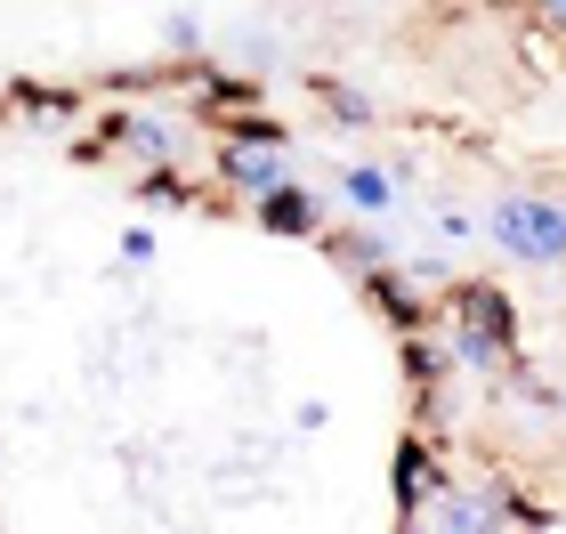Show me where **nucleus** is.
<instances>
[{"label": "nucleus", "instance_id": "nucleus-1", "mask_svg": "<svg viewBox=\"0 0 566 534\" xmlns=\"http://www.w3.org/2000/svg\"><path fill=\"white\" fill-rule=\"evenodd\" d=\"M437 333H446L461 373L526 380V324H518V308H510V292L485 284V275H453V284L437 292Z\"/></svg>", "mask_w": 566, "mask_h": 534}, {"label": "nucleus", "instance_id": "nucleus-2", "mask_svg": "<svg viewBox=\"0 0 566 534\" xmlns=\"http://www.w3.org/2000/svg\"><path fill=\"white\" fill-rule=\"evenodd\" d=\"M485 235L518 268H566V195L558 187H502L485 202Z\"/></svg>", "mask_w": 566, "mask_h": 534}, {"label": "nucleus", "instance_id": "nucleus-3", "mask_svg": "<svg viewBox=\"0 0 566 534\" xmlns=\"http://www.w3.org/2000/svg\"><path fill=\"white\" fill-rule=\"evenodd\" d=\"M446 486H453V478H446V438H437L429 421H413V429L397 438V453H389V502H397V519L421 526V511H429Z\"/></svg>", "mask_w": 566, "mask_h": 534}, {"label": "nucleus", "instance_id": "nucleus-4", "mask_svg": "<svg viewBox=\"0 0 566 534\" xmlns=\"http://www.w3.org/2000/svg\"><path fill=\"white\" fill-rule=\"evenodd\" d=\"M356 292H365V308L389 324L397 341H405V333H421V324H437V300H429V292H413V268H397V260L365 268V275H356Z\"/></svg>", "mask_w": 566, "mask_h": 534}, {"label": "nucleus", "instance_id": "nucleus-5", "mask_svg": "<svg viewBox=\"0 0 566 534\" xmlns=\"http://www.w3.org/2000/svg\"><path fill=\"white\" fill-rule=\"evenodd\" d=\"M251 219L268 227V235H324V202L292 187V178H275L268 195H251Z\"/></svg>", "mask_w": 566, "mask_h": 534}, {"label": "nucleus", "instance_id": "nucleus-6", "mask_svg": "<svg viewBox=\"0 0 566 534\" xmlns=\"http://www.w3.org/2000/svg\"><path fill=\"white\" fill-rule=\"evenodd\" d=\"M0 114H24L33 130H65V122H82V90L73 82H9Z\"/></svg>", "mask_w": 566, "mask_h": 534}, {"label": "nucleus", "instance_id": "nucleus-7", "mask_svg": "<svg viewBox=\"0 0 566 534\" xmlns=\"http://www.w3.org/2000/svg\"><path fill=\"white\" fill-rule=\"evenodd\" d=\"M130 195L146 202V211H154V202H163V211H219V195H202L178 163H138V187Z\"/></svg>", "mask_w": 566, "mask_h": 534}, {"label": "nucleus", "instance_id": "nucleus-8", "mask_svg": "<svg viewBox=\"0 0 566 534\" xmlns=\"http://www.w3.org/2000/svg\"><path fill=\"white\" fill-rule=\"evenodd\" d=\"M316 243H324V260L340 268V275H365V268H380V260H389V243H380L373 227H324Z\"/></svg>", "mask_w": 566, "mask_h": 534}, {"label": "nucleus", "instance_id": "nucleus-9", "mask_svg": "<svg viewBox=\"0 0 566 534\" xmlns=\"http://www.w3.org/2000/svg\"><path fill=\"white\" fill-rule=\"evenodd\" d=\"M316 106L340 122V130H380L373 97H365V90H348V82H332V73H316Z\"/></svg>", "mask_w": 566, "mask_h": 534}, {"label": "nucleus", "instance_id": "nucleus-10", "mask_svg": "<svg viewBox=\"0 0 566 534\" xmlns=\"http://www.w3.org/2000/svg\"><path fill=\"white\" fill-rule=\"evenodd\" d=\"M340 195H348V211H389V202H397V178L380 170V163H348V170H340Z\"/></svg>", "mask_w": 566, "mask_h": 534}, {"label": "nucleus", "instance_id": "nucleus-11", "mask_svg": "<svg viewBox=\"0 0 566 534\" xmlns=\"http://www.w3.org/2000/svg\"><path fill=\"white\" fill-rule=\"evenodd\" d=\"M122 268H154V235H146V227L122 235Z\"/></svg>", "mask_w": 566, "mask_h": 534}, {"label": "nucleus", "instance_id": "nucleus-12", "mask_svg": "<svg viewBox=\"0 0 566 534\" xmlns=\"http://www.w3.org/2000/svg\"><path fill=\"white\" fill-rule=\"evenodd\" d=\"M534 24H551V33H566V0H526Z\"/></svg>", "mask_w": 566, "mask_h": 534}, {"label": "nucleus", "instance_id": "nucleus-13", "mask_svg": "<svg viewBox=\"0 0 566 534\" xmlns=\"http://www.w3.org/2000/svg\"><path fill=\"white\" fill-rule=\"evenodd\" d=\"M478 9H502V17H510V9H526V0H478Z\"/></svg>", "mask_w": 566, "mask_h": 534}]
</instances>
